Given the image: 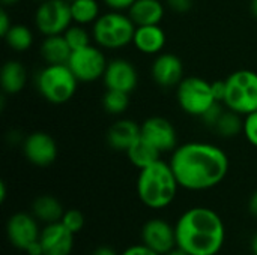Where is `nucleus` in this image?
I'll return each instance as SVG.
<instances>
[{
  "mask_svg": "<svg viewBox=\"0 0 257 255\" xmlns=\"http://www.w3.org/2000/svg\"><path fill=\"white\" fill-rule=\"evenodd\" d=\"M226 96L223 104L242 116L257 111V72L239 69L226 80Z\"/></svg>",
  "mask_w": 257,
  "mask_h": 255,
  "instance_id": "6",
  "label": "nucleus"
},
{
  "mask_svg": "<svg viewBox=\"0 0 257 255\" xmlns=\"http://www.w3.org/2000/svg\"><path fill=\"white\" fill-rule=\"evenodd\" d=\"M164 255H190L188 252H185L184 249H181V248H175V249H172L170 252H167V254H164Z\"/></svg>",
  "mask_w": 257,
  "mask_h": 255,
  "instance_id": "40",
  "label": "nucleus"
},
{
  "mask_svg": "<svg viewBox=\"0 0 257 255\" xmlns=\"http://www.w3.org/2000/svg\"><path fill=\"white\" fill-rule=\"evenodd\" d=\"M169 8L178 14H185L193 8V0H166Z\"/></svg>",
  "mask_w": 257,
  "mask_h": 255,
  "instance_id": "32",
  "label": "nucleus"
},
{
  "mask_svg": "<svg viewBox=\"0 0 257 255\" xmlns=\"http://www.w3.org/2000/svg\"><path fill=\"white\" fill-rule=\"evenodd\" d=\"M35 23L38 30L45 35H63L74 23L71 5L68 0H45L41 2L35 12Z\"/></svg>",
  "mask_w": 257,
  "mask_h": 255,
  "instance_id": "8",
  "label": "nucleus"
},
{
  "mask_svg": "<svg viewBox=\"0 0 257 255\" xmlns=\"http://www.w3.org/2000/svg\"><path fill=\"white\" fill-rule=\"evenodd\" d=\"M250 9H251L253 17H256L257 18V0H251V3H250Z\"/></svg>",
  "mask_w": 257,
  "mask_h": 255,
  "instance_id": "43",
  "label": "nucleus"
},
{
  "mask_svg": "<svg viewBox=\"0 0 257 255\" xmlns=\"http://www.w3.org/2000/svg\"><path fill=\"white\" fill-rule=\"evenodd\" d=\"M42 255H71L74 248V233L62 222L47 224L39 236Z\"/></svg>",
  "mask_w": 257,
  "mask_h": 255,
  "instance_id": "15",
  "label": "nucleus"
},
{
  "mask_svg": "<svg viewBox=\"0 0 257 255\" xmlns=\"http://www.w3.org/2000/svg\"><path fill=\"white\" fill-rule=\"evenodd\" d=\"M214 129L224 138H233V137L239 135L244 129L242 114L227 108V111H224L221 114V117L217 122Z\"/></svg>",
  "mask_w": 257,
  "mask_h": 255,
  "instance_id": "26",
  "label": "nucleus"
},
{
  "mask_svg": "<svg viewBox=\"0 0 257 255\" xmlns=\"http://www.w3.org/2000/svg\"><path fill=\"white\" fill-rule=\"evenodd\" d=\"M23 152L30 164L36 167H48L57 158V144L47 132L36 131L24 138Z\"/></svg>",
  "mask_w": 257,
  "mask_h": 255,
  "instance_id": "12",
  "label": "nucleus"
},
{
  "mask_svg": "<svg viewBox=\"0 0 257 255\" xmlns=\"http://www.w3.org/2000/svg\"><path fill=\"white\" fill-rule=\"evenodd\" d=\"M35 2H39L41 3V2H45V0H35Z\"/></svg>",
  "mask_w": 257,
  "mask_h": 255,
  "instance_id": "45",
  "label": "nucleus"
},
{
  "mask_svg": "<svg viewBox=\"0 0 257 255\" xmlns=\"http://www.w3.org/2000/svg\"><path fill=\"white\" fill-rule=\"evenodd\" d=\"M63 36L68 41V44L72 48V51L90 45V35H89V32L81 24H74V26L71 24L66 29V32L63 33Z\"/></svg>",
  "mask_w": 257,
  "mask_h": 255,
  "instance_id": "28",
  "label": "nucleus"
},
{
  "mask_svg": "<svg viewBox=\"0 0 257 255\" xmlns=\"http://www.w3.org/2000/svg\"><path fill=\"white\" fill-rule=\"evenodd\" d=\"M221 104L223 102H214L208 110H206V113L200 117L202 120H203V123L206 125V126H211V128H215V125H217V122L220 120V117H221V114L224 113V110H223V107H221Z\"/></svg>",
  "mask_w": 257,
  "mask_h": 255,
  "instance_id": "31",
  "label": "nucleus"
},
{
  "mask_svg": "<svg viewBox=\"0 0 257 255\" xmlns=\"http://www.w3.org/2000/svg\"><path fill=\"white\" fill-rule=\"evenodd\" d=\"M78 80L68 65H47L36 74V87L50 104H65L77 92Z\"/></svg>",
  "mask_w": 257,
  "mask_h": 255,
  "instance_id": "5",
  "label": "nucleus"
},
{
  "mask_svg": "<svg viewBox=\"0 0 257 255\" xmlns=\"http://www.w3.org/2000/svg\"><path fill=\"white\" fill-rule=\"evenodd\" d=\"M136 26H155L164 17V6L160 0H136L128 9Z\"/></svg>",
  "mask_w": 257,
  "mask_h": 255,
  "instance_id": "19",
  "label": "nucleus"
},
{
  "mask_svg": "<svg viewBox=\"0 0 257 255\" xmlns=\"http://www.w3.org/2000/svg\"><path fill=\"white\" fill-rule=\"evenodd\" d=\"M151 74L154 81L161 87H178L184 80L182 60L172 53L158 54L152 63Z\"/></svg>",
  "mask_w": 257,
  "mask_h": 255,
  "instance_id": "16",
  "label": "nucleus"
},
{
  "mask_svg": "<svg viewBox=\"0 0 257 255\" xmlns=\"http://www.w3.org/2000/svg\"><path fill=\"white\" fill-rule=\"evenodd\" d=\"M120 255H161L158 252H155L154 249H151L149 246H146L145 243L142 245H134V246H130L126 248Z\"/></svg>",
  "mask_w": 257,
  "mask_h": 255,
  "instance_id": "33",
  "label": "nucleus"
},
{
  "mask_svg": "<svg viewBox=\"0 0 257 255\" xmlns=\"http://www.w3.org/2000/svg\"><path fill=\"white\" fill-rule=\"evenodd\" d=\"M247 141L257 147V111L250 113L244 119V129H242Z\"/></svg>",
  "mask_w": 257,
  "mask_h": 255,
  "instance_id": "30",
  "label": "nucleus"
},
{
  "mask_svg": "<svg viewBox=\"0 0 257 255\" xmlns=\"http://www.w3.org/2000/svg\"><path fill=\"white\" fill-rule=\"evenodd\" d=\"M179 183L170 167L163 159L140 170L137 177V195L149 209H164L176 197Z\"/></svg>",
  "mask_w": 257,
  "mask_h": 255,
  "instance_id": "3",
  "label": "nucleus"
},
{
  "mask_svg": "<svg viewBox=\"0 0 257 255\" xmlns=\"http://www.w3.org/2000/svg\"><path fill=\"white\" fill-rule=\"evenodd\" d=\"M170 167L181 188L208 191L220 185L227 176L229 158L215 144L191 141L173 150Z\"/></svg>",
  "mask_w": 257,
  "mask_h": 255,
  "instance_id": "1",
  "label": "nucleus"
},
{
  "mask_svg": "<svg viewBox=\"0 0 257 255\" xmlns=\"http://www.w3.org/2000/svg\"><path fill=\"white\" fill-rule=\"evenodd\" d=\"M176 98L179 107L194 117H202L214 102H218L212 93V83L200 77L184 78L176 87Z\"/></svg>",
  "mask_w": 257,
  "mask_h": 255,
  "instance_id": "7",
  "label": "nucleus"
},
{
  "mask_svg": "<svg viewBox=\"0 0 257 255\" xmlns=\"http://www.w3.org/2000/svg\"><path fill=\"white\" fill-rule=\"evenodd\" d=\"M251 252H253V255H257V233L251 239Z\"/></svg>",
  "mask_w": 257,
  "mask_h": 255,
  "instance_id": "42",
  "label": "nucleus"
},
{
  "mask_svg": "<svg viewBox=\"0 0 257 255\" xmlns=\"http://www.w3.org/2000/svg\"><path fill=\"white\" fill-rule=\"evenodd\" d=\"M142 138L151 143L161 153L173 152L178 147V134L170 120L161 116L146 119L142 125Z\"/></svg>",
  "mask_w": 257,
  "mask_h": 255,
  "instance_id": "10",
  "label": "nucleus"
},
{
  "mask_svg": "<svg viewBox=\"0 0 257 255\" xmlns=\"http://www.w3.org/2000/svg\"><path fill=\"white\" fill-rule=\"evenodd\" d=\"M68 2H72V0H68Z\"/></svg>",
  "mask_w": 257,
  "mask_h": 255,
  "instance_id": "46",
  "label": "nucleus"
},
{
  "mask_svg": "<svg viewBox=\"0 0 257 255\" xmlns=\"http://www.w3.org/2000/svg\"><path fill=\"white\" fill-rule=\"evenodd\" d=\"M71 233H78L83 230L84 227V215L77 210V209H71V210H66L62 216V221H60Z\"/></svg>",
  "mask_w": 257,
  "mask_h": 255,
  "instance_id": "29",
  "label": "nucleus"
},
{
  "mask_svg": "<svg viewBox=\"0 0 257 255\" xmlns=\"http://www.w3.org/2000/svg\"><path fill=\"white\" fill-rule=\"evenodd\" d=\"M212 93H214V98L215 101L218 102H223L224 101V96H226V81H214L212 83Z\"/></svg>",
  "mask_w": 257,
  "mask_h": 255,
  "instance_id": "35",
  "label": "nucleus"
},
{
  "mask_svg": "<svg viewBox=\"0 0 257 255\" xmlns=\"http://www.w3.org/2000/svg\"><path fill=\"white\" fill-rule=\"evenodd\" d=\"M142 240L146 246L155 252L164 255L175 249L176 245V230L170 222L161 218L149 219L142 228Z\"/></svg>",
  "mask_w": 257,
  "mask_h": 255,
  "instance_id": "13",
  "label": "nucleus"
},
{
  "mask_svg": "<svg viewBox=\"0 0 257 255\" xmlns=\"http://www.w3.org/2000/svg\"><path fill=\"white\" fill-rule=\"evenodd\" d=\"M69 69L74 72L78 81L92 83L104 77L107 69V59L105 54L92 44L78 50H74L68 63Z\"/></svg>",
  "mask_w": 257,
  "mask_h": 255,
  "instance_id": "9",
  "label": "nucleus"
},
{
  "mask_svg": "<svg viewBox=\"0 0 257 255\" xmlns=\"http://www.w3.org/2000/svg\"><path fill=\"white\" fill-rule=\"evenodd\" d=\"M133 44L143 54H158L166 45V33L160 24L137 26Z\"/></svg>",
  "mask_w": 257,
  "mask_h": 255,
  "instance_id": "18",
  "label": "nucleus"
},
{
  "mask_svg": "<svg viewBox=\"0 0 257 255\" xmlns=\"http://www.w3.org/2000/svg\"><path fill=\"white\" fill-rule=\"evenodd\" d=\"M136 27L130 15L111 11L99 15L92 24V36L101 48L119 50L133 42Z\"/></svg>",
  "mask_w": 257,
  "mask_h": 255,
  "instance_id": "4",
  "label": "nucleus"
},
{
  "mask_svg": "<svg viewBox=\"0 0 257 255\" xmlns=\"http://www.w3.org/2000/svg\"><path fill=\"white\" fill-rule=\"evenodd\" d=\"M26 252H27L29 255H42V248H41L39 240H38V242H35L33 245H30V246L26 249Z\"/></svg>",
  "mask_w": 257,
  "mask_h": 255,
  "instance_id": "38",
  "label": "nucleus"
},
{
  "mask_svg": "<svg viewBox=\"0 0 257 255\" xmlns=\"http://www.w3.org/2000/svg\"><path fill=\"white\" fill-rule=\"evenodd\" d=\"M72 54V48L63 35L45 36L41 44V56L47 65H66Z\"/></svg>",
  "mask_w": 257,
  "mask_h": 255,
  "instance_id": "20",
  "label": "nucleus"
},
{
  "mask_svg": "<svg viewBox=\"0 0 257 255\" xmlns=\"http://www.w3.org/2000/svg\"><path fill=\"white\" fill-rule=\"evenodd\" d=\"M248 209H250V213L253 216L257 218V191L250 197V201H248Z\"/></svg>",
  "mask_w": 257,
  "mask_h": 255,
  "instance_id": "39",
  "label": "nucleus"
},
{
  "mask_svg": "<svg viewBox=\"0 0 257 255\" xmlns=\"http://www.w3.org/2000/svg\"><path fill=\"white\" fill-rule=\"evenodd\" d=\"M8 47L14 51H27L33 45V33L27 26L23 24H12L9 32L3 36Z\"/></svg>",
  "mask_w": 257,
  "mask_h": 255,
  "instance_id": "25",
  "label": "nucleus"
},
{
  "mask_svg": "<svg viewBox=\"0 0 257 255\" xmlns=\"http://www.w3.org/2000/svg\"><path fill=\"white\" fill-rule=\"evenodd\" d=\"M65 210L60 204V201L53 195H41L38 197L32 204V215L45 224H54L60 222Z\"/></svg>",
  "mask_w": 257,
  "mask_h": 255,
  "instance_id": "22",
  "label": "nucleus"
},
{
  "mask_svg": "<svg viewBox=\"0 0 257 255\" xmlns=\"http://www.w3.org/2000/svg\"><path fill=\"white\" fill-rule=\"evenodd\" d=\"M142 137V128L134 120L120 119L107 131V143L111 149L126 152Z\"/></svg>",
  "mask_w": 257,
  "mask_h": 255,
  "instance_id": "17",
  "label": "nucleus"
},
{
  "mask_svg": "<svg viewBox=\"0 0 257 255\" xmlns=\"http://www.w3.org/2000/svg\"><path fill=\"white\" fill-rule=\"evenodd\" d=\"M8 240L17 249L26 251L30 245L39 240L41 230L38 227V219L29 213H15L9 218L6 224Z\"/></svg>",
  "mask_w": 257,
  "mask_h": 255,
  "instance_id": "11",
  "label": "nucleus"
},
{
  "mask_svg": "<svg viewBox=\"0 0 257 255\" xmlns=\"http://www.w3.org/2000/svg\"><path fill=\"white\" fill-rule=\"evenodd\" d=\"M102 107L108 114L120 116L130 107V93L122 90L107 89V92L102 96Z\"/></svg>",
  "mask_w": 257,
  "mask_h": 255,
  "instance_id": "27",
  "label": "nucleus"
},
{
  "mask_svg": "<svg viewBox=\"0 0 257 255\" xmlns=\"http://www.w3.org/2000/svg\"><path fill=\"white\" fill-rule=\"evenodd\" d=\"M125 153H126L130 162L134 167H137L139 170H142V168H145V167H148V165L160 161L161 159V155H163L158 149H155L151 143H148L142 137Z\"/></svg>",
  "mask_w": 257,
  "mask_h": 255,
  "instance_id": "23",
  "label": "nucleus"
},
{
  "mask_svg": "<svg viewBox=\"0 0 257 255\" xmlns=\"http://www.w3.org/2000/svg\"><path fill=\"white\" fill-rule=\"evenodd\" d=\"M27 81V71L23 63L17 60H8L0 71V84L5 93L15 95L21 92Z\"/></svg>",
  "mask_w": 257,
  "mask_h": 255,
  "instance_id": "21",
  "label": "nucleus"
},
{
  "mask_svg": "<svg viewBox=\"0 0 257 255\" xmlns=\"http://www.w3.org/2000/svg\"><path fill=\"white\" fill-rule=\"evenodd\" d=\"M92 255H119L113 248H110V246H99V248H96L95 251H93V254Z\"/></svg>",
  "mask_w": 257,
  "mask_h": 255,
  "instance_id": "37",
  "label": "nucleus"
},
{
  "mask_svg": "<svg viewBox=\"0 0 257 255\" xmlns=\"http://www.w3.org/2000/svg\"><path fill=\"white\" fill-rule=\"evenodd\" d=\"M0 2H2L3 6H14V5H17L20 0H0Z\"/></svg>",
  "mask_w": 257,
  "mask_h": 255,
  "instance_id": "44",
  "label": "nucleus"
},
{
  "mask_svg": "<svg viewBox=\"0 0 257 255\" xmlns=\"http://www.w3.org/2000/svg\"><path fill=\"white\" fill-rule=\"evenodd\" d=\"M11 27H12V23L9 20V15H8V12L5 9H2L0 11V35L5 36L9 32Z\"/></svg>",
  "mask_w": 257,
  "mask_h": 255,
  "instance_id": "36",
  "label": "nucleus"
},
{
  "mask_svg": "<svg viewBox=\"0 0 257 255\" xmlns=\"http://www.w3.org/2000/svg\"><path fill=\"white\" fill-rule=\"evenodd\" d=\"M102 2L113 11H125L130 9L136 0H102Z\"/></svg>",
  "mask_w": 257,
  "mask_h": 255,
  "instance_id": "34",
  "label": "nucleus"
},
{
  "mask_svg": "<svg viewBox=\"0 0 257 255\" xmlns=\"http://www.w3.org/2000/svg\"><path fill=\"white\" fill-rule=\"evenodd\" d=\"M6 200V186H5V182L0 183V201H5Z\"/></svg>",
  "mask_w": 257,
  "mask_h": 255,
  "instance_id": "41",
  "label": "nucleus"
},
{
  "mask_svg": "<svg viewBox=\"0 0 257 255\" xmlns=\"http://www.w3.org/2000/svg\"><path fill=\"white\" fill-rule=\"evenodd\" d=\"M69 5L75 24H93L99 17V5L96 0H72Z\"/></svg>",
  "mask_w": 257,
  "mask_h": 255,
  "instance_id": "24",
  "label": "nucleus"
},
{
  "mask_svg": "<svg viewBox=\"0 0 257 255\" xmlns=\"http://www.w3.org/2000/svg\"><path fill=\"white\" fill-rule=\"evenodd\" d=\"M176 245L190 255H217L226 240L220 215L209 207H191L178 219Z\"/></svg>",
  "mask_w": 257,
  "mask_h": 255,
  "instance_id": "2",
  "label": "nucleus"
},
{
  "mask_svg": "<svg viewBox=\"0 0 257 255\" xmlns=\"http://www.w3.org/2000/svg\"><path fill=\"white\" fill-rule=\"evenodd\" d=\"M102 80L107 89L131 93L137 87L139 75H137V69L131 62L117 57L108 62Z\"/></svg>",
  "mask_w": 257,
  "mask_h": 255,
  "instance_id": "14",
  "label": "nucleus"
}]
</instances>
